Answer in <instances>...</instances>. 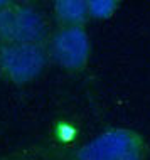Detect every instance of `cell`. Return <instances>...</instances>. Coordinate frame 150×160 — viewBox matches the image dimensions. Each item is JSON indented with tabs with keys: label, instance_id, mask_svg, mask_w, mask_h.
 Segmentation results:
<instances>
[{
	"label": "cell",
	"instance_id": "1",
	"mask_svg": "<svg viewBox=\"0 0 150 160\" xmlns=\"http://www.w3.org/2000/svg\"><path fill=\"white\" fill-rule=\"evenodd\" d=\"M143 143L137 133L113 128L88 142L78 152V160H142Z\"/></svg>",
	"mask_w": 150,
	"mask_h": 160
},
{
	"label": "cell",
	"instance_id": "2",
	"mask_svg": "<svg viewBox=\"0 0 150 160\" xmlns=\"http://www.w3.org/2000/svg\"><path fill=\"white\" fill-rule=\"evenodd\" d=\"M46 34L48 24L37 10L0 3V39L5 44H39Z\"/></svg>",
	"mask_w": 150,
	"mask_h": 160
},
{
	"label": "cell",
	"instance_id": "3",
	"mask_svg": "<svg viewBox=\"0 0 150 160\" xmlns=\"http://www.w3.org/2000/svg\"><path fill=\"white\" fill-rule=\"evenodd\" d=\"M46 66V52L41 44H3L0 47V69L17 83L31 81Z\"/></svg>",
	"mask_w": 150,
	"mask_h": 160
},
{
	"label": "cell",
	"instance_id": "4",
	"mask_svg": "<svg viewBox=\"0 0 150 160\" xmlns=\"http://www.w3.org/2000/svg\"><path fill=\"white\" fill-rule=\"evenodd\" d=\"M54 61L66 69H81L89 56V39L83 27H64L51 42Z\"/></svg>",
	"mask_w": 150,
	"mask_h": 160
},
{
	"label": "cell",
	"instance_id": "5",
	"mask_svg": "<svg viewBox=\"0 0 150 160\" xmlns=\"http://www.w3.org/2000/svg\"><path fill=\"white\" fill-rule=\"evenodd\" d=\"M58 19L66 27H79L88 15V2L83 0H59L56 3Z\"/></svg>",
	"mask_w": 150,
	"mask_h": 160
},
{
	"label": "cell",
	"instance_id": "6",
	"mask_svg": "<svg viewBox=\"0 0 150 160\" xmlns=\"http://www.w3.org/2000/svg\"><path fill=\"white\" fill-rule=\"evenodd\" d=\"M117 3L111 0H93L88 2V14L95 19H108L115 12Z\"/></svg>",
	"mask_w": 150,
	"mask_h": 160
}]
</instances>
